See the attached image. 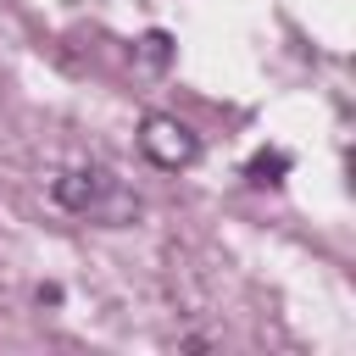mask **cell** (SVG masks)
Instances as JSON below:
<instances>
[{
    "instance_id": "1",
    "label": "cell",
    "mask_w": 356,
    "mask_h": 356,
    "mask_svg": "<svg viewBox=\"0 0 356 356\" xmlns=\"http://www.w3.org/2000/svg\"><path fill=\"white\" fill-rule=\"evenodd\" d=\"M50 200L72 217H89L100 228H122L139 217V195L111 172V167H67L50 178Z\"/></svg>"
},
{
    "instance_id": "2",
    "label": "cell",
    "mask_w": 356,
    "mask_h": 356,
    "mask_svg": "<svg viewBox=\"0 0 356 356\" xmlns=\"http://www.w3.org/2000/svg\"><path fill=\"white\" fill-rule=\"evenodd\" d=\"M139 150H145L161 172H178V167H189V161L200 156V139H195V128L178 122V117H145V122H139Z\"/></svg>"
},
{
    "instance_id": "3",
    "label": "cell",
    "mask_w": 356,
    "mask_h": 356,
    "mask_svg": "<svg viewBox=\"0 0 356 356\" xmlns=\"http://www.w3.org/2000/svg\"><path fill=\"white\" fill-rule=\"evenodd\" d=\"M284 172H289V150H278V145H267V150H256V156L245 161V178H250L256 189H278Z\"/></svg>"
},
{
    "instance_id": "4",
    "label": "cell",
    "mask_w": 356,
    "mask_h": 356,
    "mask_svg": "<svg viewBox=\"0 0 356 356\" xmlns=\"http://www.w3.org/2000/svg\"><path fill=\"white\" fill-rule=\"evenodd\" d=\"M139 56H145L150 67H167V61H172V39H167L161 28H150V33L139 39Z\"/></svg>"
}]
</instances>
